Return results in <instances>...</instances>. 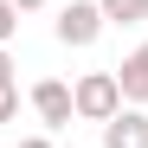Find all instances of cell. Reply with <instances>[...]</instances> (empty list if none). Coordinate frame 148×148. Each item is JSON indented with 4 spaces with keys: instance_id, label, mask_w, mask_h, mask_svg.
<instances>
[{
    "instance_id": "obj_1",
    "label": "cell",
    "mask_w": 148,
    "mask_h": 148,
    "mask_svg": "<svg viewBox=\"0 0 148 148\" xmlns=\"http://www.w3.org/2000/svg\"><path fill=\"white\" fill-rule=\"evenodd\" d=\"M71 103H77L84 122H110L122 110V84H116V71H84L77 84H71Z\"/></svg>"
},
{
    "instance_id": "obj_2",
    "label": "cell",
    "mask_w": 148,
    "mask_h": 148,
    "mask_svg": "<svg viewBox=\"0 0 148 148\" xmlns=\"http://www.w3.org/2000/svg\"><path fill=\"white\" fill-rule=\"evenodd\" d=\"M103 7L97 0H71V7H58V19H52V32H58V45H71V52H84V45H97L103 39Z\"/></svg>"
},
{
    "instance_id": "obj_3",
    "label": "cell",
    "mask_w": 148,
    "mask_h": 148,
    "mask_svg": "<svg viewBox=\"0 0 148 148\" xmlns=\"http://www.w3.org/2000/svg\"><path fill=\"white\" fill-rule=\"evenodd\" d=\"M32 110H39V122H45V129H64V122L77 116V103H71V84L39 77V84H32Z\"/></svg>"
},
{
    "instance_id": "obj_4",
    "label": "cell",
    "mask_w": 148,
    "mask_h": 148,
    "mask_svg": "<svg viewBox=\"0 0 148 148\" xmlns=\"http://www.w3.org/2000/svg\"><path fill=\"white\" fill-rule=\"evenodd\" d=\"M103 148H148V110H129V103H122L103 122Z\"/></svg>"
},
{
    "instance_id": "obj_5",
    "label": "cell",
    "mask_w": 148,
    "mask_h": 148,
    "mask_svg": "<svg viewBox=\"0 0 148 148\" xmlns=\"http://www.w3.org/2000/svg\"><path fill=\"white\" fill-rule=\"evenodd\" d=\"M116 84H122V103L129 110H148V45H135V52L116 64Z\"/></svg>"
},
{
    "instance_id": "obj_6",
    "label": "cell",
    "mask_w": 148,
    "mask_h": 148,
    "mask_svg": "<svg viewBox=\"0 0 148 148\" xmlns=\"http://www.w3.org/2000/svg\"><path fill=\"white\" fill-rule=\"evenodd\" d=\"M97 7H103L110 26H142L148 19V0H97Z\"/></svg>"
},
{
    "instance_id": "obj_7",
    "label": "cell",
    "mask_w": 148,
    "mask_h": 148,
    "mask_svg": "<svg viewBox=\"0 0 148 148\" xmlns=\"http://www.w3.org/2000/svg\"><path fill=\"white\" fill-rule=\"evenodd\" d=\"M13 32H19V7H13V0H0V45H7Z\"/></svg>"
},
{
    "instance_id": "obj_8",
    "label": "cell",
    "mask_w": 148,
    "mask_h": 148,
    "mask_svg": "<svg viewBox=\"0 0 148 148\" xmlns=\"http://www.w3.org/2000/svg\"><path fill=\"white\" fill-rule=\"evenodd\" d=\"M13 116H19V84L0 90V122H13Z\"/></svg>"
},
{
    "instance_id": "obj_9",
    "label": "cell",
    "mask_w": 148,
    "mask_h": 148,
    "mask_svg": "<svg viewBox=\"0 0 148 148\" xmlns=\"http://www.w3.org/2000/svg\"><path fill=\"white\" fill-rule=\"evenodd\" d=\"M13 84V58H7V45H0V90Z\"/></svg>"
},
{
    "instance_id": "obj_10",
    "label": "cell",
    "mask_w": 148,
    "mask_h": 148,
    "mask_svg": "<svg viewBox=\"0 0 148 148\" xmlns=\"http://www.w3.org/2000/svg\"><path fill=\"white\" fill-rule=\"evenodd\" d=\"M19 148H52V135H26V142H19Z\"/></svg>"
},
{
    "instance_id": "obj_11",
    "label": "cell",
    "mask_w": 148,
    "mask_h": 148,
    "mask_svg": "<svg viewBox=\"0 0 148 148\" xmlns=\"http://www.w3.org/2000/svg\"><path fill=\"white\" fill-rule=\"evenodd\" d=\"M13 7H19V13H32V7H45V0H13Z\"/></svg>"
}]
</instances>
